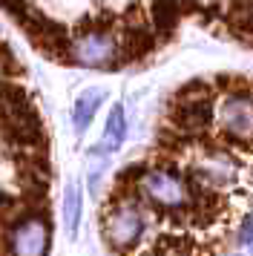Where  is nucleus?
<instances>
[{"label": "nucleus", "mask_w": 253, "mask_h": 256, "mask_svg": "<svg viewBox=\"0 0 253 256\" xmlns=\"http://www.w3.org/2000/svg\"><path fill=\"white\" fill-rule=\"evenodd\" d=\"M182 12L184 6H176V3H150V6H144V20L152 26V32L158 38H170L172 29L178 26Z\"/></svg>", "instance_id": "obj_6"}, {"label": "nucleus", "mask_w": 253, "mask_h": 256, "mask_svg": "<svg viewBox=\"0 0 253 256\" xmlns=\"http://www.w3.org/2000/svg\"><path fill=\"white\" fill-rule=\"evenodd\" d=\"M224 90L216 95L213 110V130L210 138L224 144L239 156L250 158L253 152V86L244 78H228L222 81Z\"/></svg>", "instance_id": "obj_2"}, {"label": "nucleus", "mask_w": 253, "mask_h": 256, "mask_svg": "<svg viewBox=\"0 0 253 256\" xmlns=\"http://www.w3.org/2000/svg\"><path fill=\"white\" fill-rule=\"evenodd\" d=\"M9 256H46L49 250V222L38 210H26L6 230Z\"/></svg>", "instance_id": "obj_5"}, {"label": "nucleus", "mask_w": 253, "mask_h": 256, "mask_svg": "<svg viewBox=\"0 0 253 256\" xmlns=\"http://www.w3.org/2000/svg\"><path fill=\"white\" fill-rule=\"evenodd\" d=\"M72 64L92 66V70H115L121 58V38H118V20L112 18H95L90 24H80L72 32Z\"/></svg>", "instance_id": "obj_3"}, {"label": "nucleus", "mask_w": 253, "mask_h": 256, "mask_svg": "<svg viewBox=\"0 0 253 256\" xmlns=\"http://www.w3.org/2000/svg\"><path fill=\"white\" fill-rule=\"evenodd\" d=\"M78 219H80V190L78 184H69L64 193V228L69 236L78 233Z\"/></svg>", "instance_id": "obj_9"}, {"label": "nucleus", "mask_w": 253, "mask_h": 256, "mask_svg": "<svg viewBox=\"0 0 253 256\" xmlns=\"http://www.w3.org/2000/svg\"><path fill=\"white\" fill-rule=\"evenodd\" d=\"M239 242L242 244H253V210L242 219V228H239Z\"/></svg>", "instance_id": "obj_10"}, {"label": "nucleus", "mask_w": 253, "mask_h": 256, "mask_svg": "<svg viewBox=\"0 0 253 256\" xmlns=\"http://www.w3.org/2000/svg\"><path fill=\"white\" fill-rule=\"evenodd\" d=\"M126 136V118H124V106L115 104L110 110V118H106V127H104V144L101 150H118L121 147V141Z\"/></svg>", "instance_id": "obj_8"}, {"label": "nucleus", "mask_w": 253, "mask_h": 256, "mask_svg": "<svg viewBox=\"0 0 253 256\" xmlns=\"http://www.w3.org/2000/svg\"><path fill=\"white\" fill-rule=\"evenodd\" d=\"M152 216L144 208V202L136 196V190L124 182H118L112 198L106 202L101 213L104 239L118 256H136L147 248V236L152 228Z\"/></svg>", "instance_id": "obj_1"}, {"label": "nucleus", "mask_w": 253, "mask_h": 256, "mask_svg": "<svg viewBox=\"0 0 253 256\" xmlns=\"http://www.w3.org/2000/svg\"><path fill=\"white\" fill-rule=\"evenodd\" d=\"M101 101H104V92L101 90H95V86L78 95V101H75V112H72V121H75V130H78V132L86 130V124L92 121V116H95V110L101 106Z\"/></svg>", "instance_id": "obj_7"}, {"label": "nucleus", "mask_w": 253, "mask_h": 256, "mask_svg": "<svg viewBox=\"0 0 253 256\" xmlns=\"http://www.w3.org/2000/svg\"><path fill=\"white\" fill-rule=\"evenodd\" d=\"M0 9L14 14V18L20 20V26L26 29V35L32 38L34 46L40 49V52H46L49 58L69 60V52H72V32H69L64 24L46 18L38 6H32V3H3Z\"/></svg>", "instance_id": "obj_4"}]
</instances>
